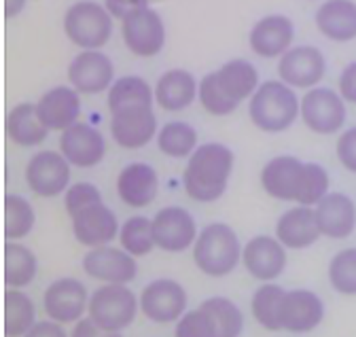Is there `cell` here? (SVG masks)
Masks as SVG:
<instances>
[{
    "mask_svg": "<svg viewBox=\"0 0 356 337\" xmlns=\"http://www.w3.org/2000/svg\"><path fill=\"white\" fill-rule=\"evenodd\" d=\"M140 310V299L127 284H102L89 297L87 316L106 331L127 329Z\"/></svg>",
    "mask_w": 356,
    "mask_h": 337,
    "instance_id": "5b68a950",
    "label": "cell"
},
{
    "mask_svg": "<svg viewBox=\"0 0 356 337\" xmlns=\"http://www.w3.org/2000/svg\"><path fill=\"white\" fill-rule=\"evenodd\" d=\"M159 193V174L151 163L131 161L117 176V195L129 208H147Z\"/></svg>",
    "mask_w": 356,
    "mask_h": 337,
    "instance_id": "603a6c76",
    "label": "cell"
},
{
    "mask_svg": "<svg viewBox=\"0 0 356 337\" xmlns=\"http://www.w3.org/2000/svg\"><path fill=\"white\" fill-rule=\"evenodd\" d=\"M89 297L87 286L72 278H58L54 280L42 295V308L47 316L60 324H74L83 318V314L89 308Z\"/></svg>",
    "mask_w": 356,
    "mask_h": 337,
    "instance_id": "4fadbf2b",
    "label": "cell"
},
{
    "mask_svg": "<svg viewBox=\"0 0 356 337\" xmlns=\"http://www.w3.org/2000/svg\"><path fill=\"white\" fill-rule=\"evenodd\" d=\"M159 123L153 106H127L111 113V138L125 151H138L157 138Z\"/></svg>",
    "mask_w": 356,
    "mask_h": 337,
    "instance_id": "9c48e42d",
    "label": "cell"
},
{
    "mask_svg": "<svg viewBox=\"0 0 356 337\" xmlns=\"http://www.w3.org/2000/svg\"><path fill=\"white\" fill-rule=\"evenodd\" d=\"M36 113L49 132H64L79 123L81 94L72 85H58L36 100Z\"/></svg>",
    "mask_w": 356,
    "mask_h": 337,
    "instance_id": "7402d4cb",
    "label": "cell"
},
{
    "mask_svg": "<svg viewBox=\"0 0 356 337\" xmlns=\"http://www.w3.org/2000/svg\"><path fill=\"white\" fill-rule=\"evenodd\" d=\"M119 244L134 257H147L155 248L153 221L147 217H129L119 229Z\"/></svg>",
    "mask_w": 356,
    "mask_h": 337,
    "instance_id": "d590c367",
    "label": "cell"
},
{
    "mask_svg": "<svg viewBox=\"0 0 356 337\" xmlns=\"http://www.w3.org/2000/svg\"><path fill=\"white\" fill-rule=\"evenodd\" d=\"M7 138L24 149L40 147L49 136L47 125H44L36 113V102H19L15 104L5 119Z\"/></svg>",
    "mask_w": 356,
    "mask_h": 337,
    "instance_id": "83f0119b",
    "label": "cell"
},
{
    "mask_svg": "<svg viewBox=\"0 0 356 337\" xmlns=\"http://www.w3.org/2000/svg\"><path fill=\"white\" fill-rule=\"evenodd\" d=\"M138 299L143 314L157 324L176 322L187 312V290L172 278H157L149 282Z\"/></svg>",
    "mask_w": 356,
    "mask_h": 337,
    "instance_id": "8fae6325",
    "label": "cell"
},
{
    "mask_svg": "<svg viewBox=\"0 0 356 337\" xmlns=\"http://www.w3.org/2000/svg\"><path fill=\"white\" fill-rule=\"evenodd\" d=\"M108 110H121L127 106H153L155 104V92L149 85V81L138 76V74H125L115 79V83L108 90V98H106Z\"/></svg>",
    "mask_w": 356,
    "mask_h": 337,
    "instance_id": "1f68e13d",
    "label": "cell"
},
{
    "mask_svg": "<svg viewBox=\"0 0 356 337\" xmlns=\"http://www.w3.org/2000/svg\"><path fill=\"white\" fill-rule=\"evenodd\" d=\"M151 221L155 246L165 252H183L191 248L200 236L193 215L183 206H165L157 210Z\"/></svg>",
    "mask_w": 356,
    "mask_h": 337,
    "instance_id": "5bb4252c",
    "label": "cell"
},
{
    "mask_svg": "<svg viewBox=\"0 0 356 337\" xmlns=\"http://www.w3.org/2000/svg\"><path fill=\"white\" fill-rule=\"evenodd\" d=\"M174 337H216V324L210 312L200 306L195 310L185 312L176 320Z\"/></svg>",
    "mask_w": 356,
    "mask_h": 337,
    "instance_id": "60d3db41",
    "label": "cell"
},
{
    "mask_svg": "<svg viewBox=\"0 0 356 337\" xmlns=\"http://www.w3.org/2000/svg\"><path fill=\"white\" fill-rule=\"evenodd\" d=\"M348 102L337 90L312 88L301 96V121L309 132L318 136H331L343 132L348 121Z\"/></svg>",
    "mask_w": 356,
    "mask_h": 337,
    "instance_id": "8992f818",
    "label": "cell"
},
{
    "mask_svg": "<svg viewBox=\"0 0 356 337\" xmlns=\"http://www.w3.org/2000/svg\"><path fill=\"white\" fill-rule=\"evenodd\" d=\"M98 202H102V193L92 183H74L64 193V206H66L68 217H74L76 213H81L83 208L94 206Z\"/></svg>",
    "mask_w": 356,
    "mask_h": 337,
    "instance_id": "b9f144b4",
    "label": "cell"
},
{
    "mask_svg": "<svg viewBox=\"0 0 356 337\" xmlns=\"http://www.w3.org/2000/svg\"><path fill=\"white\" fill-rule=\"evenodd\" d=\"M104 7L111 11V15H113L115 19L121 22V19L127 17L129 13L149 7V0H104Z\"/></svg>",
    "mask_w": 356,
    "mask_h": 337,
    "instance_id": "bcb514c9",
    "label": "cell"
},
{
    "mask_svg": "<svg viewBox=\"0 0 356 337\" xmlns=\"http://www.w3.org/2000/svg\"><path fill=\"white\" fill-rule=\"evenodd\" d=\"M318 32L333 43H350L356 38L354 0H325L314 15Z\"/></svg>",
    "mask_w": 356,
    "mask_h": 337,
    "instance_id": "4316f807",
    "label": "cell"
},
{
    "mask_svg": "<svg viewBox=\"0 0 356 337\" xmlns=\"http://www.w3.org/2000/svg\"><path fill=\"white\" fill-rule=\"evenodd\" d=\"M329 187H331V179H329V172L325 170V165L316 161H305L297 204L316 206L329 193Z\"/></svg>",
    "mask_w": 356,
    "mask_h": 337,
    "instance_id": "ab89813d",
    "label": "cell"
},
{
    "mask_svg": "<svg viewBox=\"0 0 356 337\" xmlns=\"http://www.w3.org/2000/svg\"><path fill=\"white\" fill-rule=\"evenodd\" d=\"M303 165H305V161H301L295 155L272 157L261 170L263 191L274 199L297 204L299 189H301V176H303Z\"/></svg>",
    "mask_w": 356,
    "mask_h": 337,
    "instance_id": "44dd1931",
    "label": "cell"
},
{
    "mask_svg": "<svg viewBox=\"0 0 356 337\" xmlns=\"http://www.w3.org/2000/svg\"><path fill=\"white\" fill-rule=\"evenodd\" d=\"M115 30V17L96 0H79L64 13V32L72 45L83 49H102Z\"/></svg>",
    "mask_w": 356,
    "mask_h": 337,
    "instance_id": "277c9868",
    "label": "cell"
},
{
    "mask_svg": "<svg viewBox=\"0 0 356 337\" xmlns=\"http://www.w3.org/2000/svg\"><path fill=\"white\" fill-rule=\"evenodd\" d=\"M337 92L348 104H356V62H350L337 81Z\"/></svg>",
    "mask_w": 356,
    "mask_h": 337,
    "instance_id": "ee69618b",
    "label": "cell"
},
{
    "mask_svg": "<svg viewBox=\"0 0 356 337\" xmlns=\"http://www.w3.org/2000/svg\"><path fill=\"white\" fill-rule=\"evenodd\" d=\"M70 337H123L119 331H106L100 324H96L92 318H81L79 322H74V329L70 333Z\"/></svg>",
    "mask_w": 356,
    "mask_h": 337,
    "instance_id": "f6af8a7d",
    "label": "cell"
},
{
    "mask_svg": "<svg viewBox=\"0 0 356 337\" xmlns=\"http://www.w3.org/2000/svg\"><path fill=\"white\" fill-rule=\"evenodd\" d=\"M327 74L325 54L314 45H295L278 60V79L293 90H312Z\"/></svg>",
    "mask_w": 356,
    "mask_h": 337,
    "instance_id": "7c38bea8",
    "label": "cell"
},
{
    "mask_svg": "<svg viewBox=\"0 0 356 337\" xmlns=\"http://www.w3.org/2000/svg\"><path fill=\"white\" fill-rule=\"evenodd\" d=\"M242 263L252 278L272 282L286 268V246L276 236H254L244 244Z\"/></svg>",
    "mask_w": 356,
    "mask_h": 337,
    "instance_id": "ac0fdd59",
    "label": "cell"
},
{
    "mask_svg": "<svg viewBox=\"0 0 356 337\" xmlns=\"http://www.w3.org/2000/svg\"><path fill=\"white\" fill-rule=\"evenodd\" d=\"M24 337H68V335H66V331H64V327L60 322L49 318V320L36 322Z\"/></svg>",
    "mask_w": 356,
    "mask_h": 337,
    "instance_id": "7dc6e473",
    "label": "cell"
},
{
    "mask_svg": "<svg viewBox=\"0 0 356 337\" xmlns=\"http://www.w3.org/2000/svg\"><path fill=\"white\" fill-rule=\"evenodd\" d=\"M335 155L348 172L356 174V125L339 134L335 142Z\"/></svg>",
    "mask_w": 356,
    "mask_h": 337,
    "instance_id": "7bdbcfd3",
    "label": "cell"
},
{
    "mask_svg": "<svg viewBox=\"0 0 356 337\" xmlns=\"http://www.w3.org/2000/svg\"><path fill=\"white\" fill-rule=\"evenodd\" d=\"M329 282L339 295H356V246L333 255L329 263Z\"/></svg>",
    "mask_w": 356,
    "mask_h": 337,
    "instance_id": "f35d334b",
    "label": "cell"
},
{
    "mask_svg": "<svg viewBox=\"0 0 356 337\" xmlns=\"http://www.w3.org/2000/svg\"><path fill=\"white\" fill-rule=\"evenodd\" d=\"M155 104L165 113H181L197 100L200 81L185 68L165 70L153 85Z\"/></svg>",
    "mask_w": 356,
    "mask_h": 337,
    "instance_id": "cb8c5ba5",
    "label": "cell"
},
{
    "mask_svg": "<svg viewBox=\"0 0 356 337\" xmlns=\"http://www.w3.org/2000/svg\"><path fill=\"white\" fill-rule=\"evenodd\" d=\"M3 329L7 337H24L36 324L34 302L22 288H7L3 299Z\"/></svg>",
    "mask_w": 356,
    "mask_h": 337,
    "instance_id": "4dcf8cb0",
    "label": "cell"
},
{
    "mask_svg": "<svg viewBox=\"0 0 356 337\" xmlns=\"http://www.w3.org/2000/svg\"><path fill=\"white\" fill-rule=\"evenodd\" d=\"M70 221H72V233L76 242L87 248L104 246V244H111L115 238H119L121 225L117 221V215L104 202L83 208L81 213L70 217Z\"/></svg>",
    "mask_w": 356,
    "mask_h": 337,
    "instance_id": "d6986e66",
    "label": "cell"
},
{
    "mask_svg": "<svg viewBox=\"0 0 356 337\" xmlns=\"http://www.w3.org/2000/svg\"><path fill=\"white\" fill-rule=\"evenodd\" d=\"M216 79L220 83L222 92H225L238 106L244 100H250L252 94L259 90L261 79H259V70L252 62L236 58L222 64L216 70Z\"/></svg>",
    "mask_w": 356,
    "mask_h": 337,
    "instance_id": "f1b7e54d",
    "label": "cell"
},
{
    "mask_svg": "<svg viewBox=\"0 0 356 337\" xmlns=\"http://www.w3.org/2000/svg\"><path fill=\"white\" fill-rule=\"evenodd\" d=\"M26 185L38 197H58L66 193L72 179V163L62 151H38L26 163Z\"/></svg>",
    "mask_w": 356,
    "mask_h": 337,
    "instance_id": "52a82bcc",
    "label": "cell"
},
{
    "mask_svg": "<svg viewBox=\"0 0 356 337\" xmlns=\"http://www.w3.org/2000/svg\"><path fill=\"white\" fill-rule=\"evenodd\" d=\"M242 250L238 233L227 223H210L200 231L193 244V261L202 274L222 278L238 268Z\"/></svg>",
    "mask_w": 356,
    "mask_h": 337,
    "instance_id": "3957f363",
    "label": "cell"
},
{
    "mask_svg": "<svg viewBox=\"0 0 356 337\" xmlns=\"http://www.w3.org/2000/svg\"><path fill=\"white\" fill-rule=\"evenodd\" d=\"M28 0H5V19H15L24 9Z\"/></svg>",
    "mask_w": 356,
    "mask_h": 337,
    "instance_id": "c3c4849f",
    "label": "cell"
},
{
    "mask_svg": "<svg viewBox=\"0 0 356 337\" xmlns=\"http://www.w3.org/2000/svg\"><path fill=\"white\" fill-rule=\"evenodd\" d=\"M38 274V259L34 252L15 240L5 244L3 252V278L9 288H24L28 286Z\"/></svg>",
    "mask_w": 356,
    "mask_h": 337,
    "instance_id": "f546056e",
    "label": "cell"
},
{
    "mask_svg": "<svg viewBox=\"0 0 356 337\" xmlns=\"http://www.w3.org/2000/svg\"><path fill=\"white\" fill-rule=\"evenodd\" d=\"M325 318V302L314 290L293 288L286 290L280 308L282 331L289 333H309Z\"/></svg>",
    "mask_w": 356,
    "mask_h": 337,
    "instance_id": "ffe728a7",
    "label": "cell"
},
{
    "mask_svg": "<svg viewBox=\"0 0 356 337\" xmlns=\"http://www.w3.org/2000/svg\"><path fill=\"white\" fill-rule=\"evenodd\" d=\"M295 40V24L289 15L272 13L261 17L248 34V45L254 56L265 60H280Z\"/></svg>",
    "mask_w": 356,
    "mask_h": 337,
    "instance_id": "2e32d148",
    "label": "cell"
},
{
    "mask_svg": "<svg viewBox=\"0 0 356 337\" xmlns=\"http://www.w3.org/2000/svg\"><path fill=\"white\" fill-rule=\"evenodd\" d=\"M121 38L134 56L155 58L165 45V24L153 7H145L121 19Z\"/></svg>",
    "mask_w": 356,
    "mask_h": 337,
    "instance_id": "ba28073f",
    "label": "cell"
},
{
    "mask_svg": "<svg viewBox=\"0 0 356 337\" xmlns=\"http://www.w3.org/2000/svg\"><path fill=\"white\" fill-rule=\"evenodd\" d=\"M214 324H216V337H240L244 331V314L242 310L227 297H210L202 304Z\"/></svg>",
    "mask_w": 356,
    "mask_h": 337,
    "instance_id": "8d00e7d4",
    "label": "cell"
},
{
    "mask_svg": "<svg viewBox=\"0 0 356 337\" xmlns=\"http://www.w3.org/2000/svg\"><path fill=\"white\" fill-rule=\"evenodd\" d=\"M284 288L274 284V282H265L261 284L250 302V310L254 320L267 329V331H282L280 322V308H282V297H284Z\"/></svg>",
    "mask_w": 356,
    "mask_h": 337,
    "instance_id": "836d02e7",
    "label": "cell"
},
{
    "mask_svg": "<svg viewBox=\"0 0 356 337\" xmlns=\"http://www.w3.org/2000/svg\"><path fill=\"white\" fill-rule=\"evenodd\" d=\"M60 151L72 167H94L106 157V136L92 123H74L60 134Z\"/></svg>",
    "mask_w": 356,
    "mask_h": 337,
    "instance_id": "e0dca14e",
    "label": "cell"
},
{
    "mask_svg": "<svg viewBox=\"0 0 356 337\" xmlns=\"http://www.w3.org/2000/svg\"><path fill=\"white\" fill-rule=\"evenodd\" d=\"M248 117L254 128L265 134L286 132L301 117V98L297 90L280 79L263 81L248 100Z\"/></svg>",
    "mask_w": 356,
    "mask_h": 337,
    "instance_id": "7a4b0ae2",
    "label": "cell"
},
{
    "mask_svg": "<svg viewBox=\"0 0 356 337\" xmlns=\"http://www.w3.org/2000/svg\"><path fill=\"white\" fill-rule=\"evenodd\" d=\"M321 236L323 233L316 221V213L312 206L297 204L295 208H289L276 223V238L293 250L309 248L318 242Z\"/></svg>",
    "mask_w": 356,
    "mask_h": 337,
    "instance_id": "484cf974",
    "label": "cell"
},
{
    "mask_svg": "<svg viewBox=\"0 0 356 337\" xmlns=\"http://www.w3.org/2000/svg\"><path fill=\"white\" fill-rule=\"evenodd\" d=\"M234 151L222 142H204L187 159L183 170V187L193 202L210 204L225 195L232 172Z\"/></svg>",
    "mask_w": 356,
    "mask_h": 337,
    "instance_id": "6da1fadb",
    "label": "cell"
},
{
    "mask_svg": "<svg viewBox=\"0 0 356 337\" xmlns=\"http://www.w3.org/2000/svg\"><path fill=\"white\" fill-rule=\"evenodd\" d=\"M113 83L115 66L102 49H83L68 64V85L79 94L98 96L108 92Z\"/></svg>",
    "mask_w": 356,
    "mask_h": 337,
    "instance_id": "30bf717a",
    "label": "cell"
},
{
    "mask_svg": "<svg viewBox=\"0 0 356 337\" xmlns=\"http://www.w3.org/2000/svg\"><path fill=\"white\" fill-rule=\"evenodd\" d=\"M157 149L172 159H189L197 145V130L187 121H168L157 132Z\"/></svg>",
    "mask_w": 356,
    "mask_h": 337,
    "instance_id": "d6a6232c",
    "label": "cell"
},
{
    "mask_svg": "<svg viewBox=\"0 0 356 337\" xmlns=\"http://www.w3.org/2000/svg\"><path fill=\"white\" fill-rule=\"evenodd\" d=\"M83 270L87 276L104 284H127L138 276L136 257L125 248H115L111 244L89 248L83 257Z\"/></svg>",
    "mask_w": 356,
    "mask_h": 337,
    "instance_id": "9a60e30c",
    "label": "cell"
},
{
    "mask_svg": "<svg viewBox=\"0 0 356 337\" xmlns=\"http://www.w3.org/2000/svg\"><path fill=\"white\" fill-rule=\"evenodd\" d=\"M197 100L202 104V108L212 115V117H227L232 115L238 104L222 92L220 83L216 79V70L208 72L200 79V92H197Z\"/></svg>",
    "mask_w": 356,
    "mask_h": 337,
    "instance_id": "74e56055",
    "label": "cell"
},
{
    "mask_svg": "<svg viewBox=\"0 0 356 337\" xmlns=\"http://www.w3.org/2000/svg\"><path fill=\"white\" fill-rule=\"evenodd\" d=\"M3 215H5L3 231H5L7 240L17 242L22 238H26L32 231L34 223H36V213H34L32 204L24 195H17V193H7L5 195Z\"/></svg>",
    "mask_w": 356,
    "mask_h": 337,
    "instance_id": "e575fe53",
    "label": "cell"
},
{
    "mask_svg": "<svg viewBox=\"0 0 356 337\" xmlns=\"http://www.w3.org/2000/svg\"><path fill=\"white\" fill-rule=\"evenodd\" d=\"M314 213L321 233L331 240H346L356 227V206L346 193L329 191L314 206Z\"/></svg>",
    "mask_w": 356,
    "mask_h": 337,
    "instance_id": "d4e9b609",
    "label": "cell"
}]
</instances>
